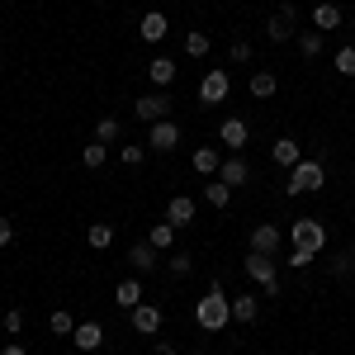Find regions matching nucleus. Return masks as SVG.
<instances>
[{
    "instance_id": "f257e3e1",
    "label": "nucleus",
    "mask_w": 355,
    "mask_h": 355,
    "mask_svg": "<svg viewBox=\"0 0 355 355\" xmlns=\"http://www.w3.org/2000/svg\"><path fill=\"white\" fill-rule=\"evenodd\" d=\"M194 322L204 331H223L227 322H232V299L223 294V284H209V294L194 303Z\"/></svg>"
},
{
    "instance_id": "f03ea898",
    "label": "nucleus",
    "mask_w": 355,
    "mask_h": 355,
    "mask_svg": "<svg viewBox=\"0 0 355 355\" xmlns=\"http://www.w3.org/2000/svg\"><path fill=\"white\" fill-rule=\"evenodd\" d=\"M322 185H327V171H322V162L303 157V162L289 171V180H284V194H308V190H322Z\"/></svg>"
},
{
    "instance_id": "7ed1b4c3",
    "label": "nucleus",
    "mask_w": 355,
    "mask_h": 355,
    "mask_svg": "<svg viewBox=\"0 0 355 355\" xmlns=\"http://www.w3.org/2000/svg\"><path fill=\"white\" fill-rule=\"evenodd\" d=\"M242 270L251 275V279H256L266 294H275V299H279V270H275V256H261V251H251V256L242 261Z\"/></svg>"
},
{
    "instance_id": "20e7f679",
    "label": "nucleus",
    "mask_w": 355,
    "mask_h": 355,
    "mask_svg": "<svg viewBox=\"0 0 355 355\" xmlns=\"http://www.w3.org/2000/svg\"><path fill=\"white\" fill-rule=\"evenodd\" d=\"M289 242L294 246H303V251H327V227L318 218H294V227H289Z\"/></svg>"
},
{
    "instance_id": "39448f33",
    "label": "nucleus",
    "mask_w": 355,
    "mask_h": 355,
    "mask_svg": "<svg viewBox=\"0 0 355 355\" xmlns=\"http://www.w3.org/2000/svg\"><path fill=\"white\" fill-rule=\"evenodd\" d=\"M180 147V123L175 119H162V123H147V152H175Z\"/></svg>"
},
{
    "instance_id": "423d86ee",
    "label": "nucleus",
    "mask_w": 355,
    "mask_h": 355,
    "mask_svg": "<svg viewBox=\"0 0 355 355\" xmlns=\"http://www.w3.org/2000/svg\"><path fill=\"white\" fill-rule=\"evenodd\" d=\"M294 24H299V5H294V0H284V5H279V10L270 15V24H266L270 43H284V38H294Z\"/></svg>"
},
{
    "instance_id": "0eeeda50",
    "label": "nucleus",
    "mask_w": 355,
    "mask_h": 355,
    "mask_svg": "<svg viewBox=\"0 0 355 355\" xmlns=\"http://www.w3.org/2000/svg\"><path fill=\"white\" fill-rule=\"evenodd\" d=\"M133 114L142 123H162V119H171V95L166 90H152V95H142L133 105Z\"/></svg>"
},
{
    "instance_id": "6e6552de",
    "label": "nucleus",
    "mask_w": 355,
    "mask_h": 355,
    "mask_svg": "<svg viewBox=\"0 0 355 355\" xmlns=\"http://www.w3.org/2000/svg\"><path fill=\"white\" fill-rule=\"evenodd\" d=\"M227 90H232V81H227V71H223V67L204 71V81H199V100H204V105H223V100H227Z\"/></svg>"
},
{
    "instance_id": "1a4fd4ad",
    "label": "nucleus",
    "mask_w": 355,
    "mask_h": 355,
    "mask_svg": "<svg viewBox=\"0 0 355 355\" xmlns=\"http://www.w3.org/2000/svg\"><path fill=\"white\" fill-rule=\"evenodd\" d=\"M128 322H133V331H142V336H157V331H162V308L142 299L133 313H128Z\"/></svg>"
},
{
    "instance_id": "9d476101",
    "label": "nucleus",
    "mask_w": 355,
    "mask_h": 355,
    "mask_svg": "<svg viewBox=\"0 0 355 355\" xmlns=\"http://www.w3.org/2000/svg\"><path fill=\"white\" fill-rule=\"evenodd\" d=\"M142 294H147V289H142V275H128V279L114 284V303H119L123 313H133L137 303H142Z\"/></svg>"
},
{
    "instance_id": "9b49d317",
    "label": "nucleus",
    "mask_w": 355,
    "mask_h": 355,
    "mask_svg": "<svg viewBox=\"0 0 355 355\" xmlns=\"http://www.w3.org/2000/svg\"><path fill=\"white\" fill-rule=\"evenodd\" d=\"M194 214H199V204H194L190 194H175V199L166 204V223H171V227H190Z\"/></svg>"
},
{
    "instance_id": "f8f14e48",
    "label": "nucleus",
    "mask_w": 355,
    "mask_h": 355,
    "mask_svg": "<svg viewBox=\"0 0 355 355\" xmlns=\"http://www.w3.org/2000/svg\"><path fill=\"white\" fill-rule=\"evenodd\" d=\"M71 346H76V351H100V346H105V327H100V322H76V331H71Z\"/></svg>"
},
{
    "instance_id": "ddd939ff",
    "label": "nucleus",
    "mask_w": 355,
    "mask_h": 355,
    "mask_svg": "<svg viewBox=\"0 0 355 355\" xmlns=\"http://www.w3.org/2000/svg\"><path fill=\"white\" fill-rule=\"evenodd\" d=\"M157 256H162V251H157L152 242H133L128 246V266H133V275H152L157 270Z\"/></svg>"
},
{
    "instance_id": "4468645a",
    "label": "nucleus",
    "mask_w": 355,
    "mask_h": 355,
    "mask_svg": "<svg viewBox=\"0 0 355 355\" xmlns=\"http://www.w3.org/2000/svg\"><path fill=\"white\" fill-rule=\"evenodd\" d=\"M246 137H251V128H246L242 119H223V123H218V142L227 147V152H242Z\"/></svg>"
},
{
    "instance_id": "2eb2a0df",
    "label": "nucleus",
    "mask_w": 355,
    "mask_h": 355,
    "mask_svg": "<svg viewBox=\"0 0 355 355\" xmlns=\"http://www.w3.org/2000/svg\"><path fill=\"white\" fill-rule=\"evenodd\" d=\"M137 33H142V43H166L171 24H166L162 10H147V15H142V24H137Z\"/></svg>"
},
{
    "instance_id": "dca6fc26",
    "label": "nucleus",
    "mask_w": 355,
    "mask_h": 355,
    "mask_svg": "<svg viewBox=\"0 0 355 355\" xmlns=\"http://www.w3.org/2000/svg\"><path fill=\"white\" fill-rule=\"evenodd\" d=\"M218 180H223V185H232V190L251 180V166L242 162V152H237V157H223V166H218Z\"/></svg>"
},
{
    "instance_id": "f3484780",
    "label": "nucleus",
    "mask_w": 355,
    "mask_h": 355,
    "mask_svg": "<svg viewBox=\"0 0 355 355\" xmlns=\"http://www.w3.org/2000/svg\"><path fill=\"white\" fill-rule=\"evenodd\" d=\"M279 242H284V232H279L275 223H261V227L251 232V251H261V256H275Z\"/></svg>"
},
{
    "instance_id": "a211bd4d",
    "label": "nucleus",
    "mask_w": 355,
    "mask_h": 355,
    "mask_svg": "<svg viewBox=\"0 0 355 355\" xmlns=\"http://www.w3.org/2000/svg\"><path fill=\"white\" fill-rule=\"evenodd\" d=\"M256 318H261V299H256V294H237V299H232V322H237V327H251Z\"/></svg>"
},
{
    "instance_id": "6ab92c4d",
    "label": "nucleus",
    "mask_w": 355,
    "mask_h": 355,
    "mask_svg": "<svg viewBox=\"0 0 355 355\" xmlns=\"http://www.w3.org/2000/svg\"><path fill=\"white\" fill-rule=\"evenodd\" d=\"M190 166H194V171H199V175H204V180H209V175H218V166H223L218 147H209V142H204V147H194Z\"/></svg>"
},
{
    "instance_id": "aec40b11",
    "label": "nucleus",
    "mask_w": 355,
    "mask_h": 355,
    "mask_svg": "<svg viewBox=\"0 0 355 355\" xmlns=\"http://www.w3.org/2000/svg\"><path fill=\"white\" fill-rule=\"evenodd\" d=\"M175 71H180V67H175L171 57H152V62H147V76H152V85H157V90H171Z\"/></svg>"
},
{
    "instance_id": "412c9836",
    "label": "nucleus",
    "mask_w": 355,
    "mask_h": 355,
    "mask_svg": "<svg viewBox=\"0 0 355 355\" xmlns=\"http://www.w3.org/2000/svg\"><path fill=\"white\" fill-rule=\"evenodd\" d=\"M270 157H275V166H284V171H294V166L303 162V152H299V142H294V137H279V142L270 147Z\"/></svg>"
},
{
    "instance_id": "4be33fe9",
    "label": "nucleus",
    "mask_w": 355,
    "mask_h": 355,
    "mask_svg": "<svg viewBox=\"0 0 355 355\" xmlns=\"http://www.w3.org/2000/svg\"><path fill=\"white\" fill-rule=\"evenodd\" d=\"M336 24H341V5L322 0V5L313 10V28H318V33H327V28H336Z\"/></svg>"
},
{
    "instance_id": "5701e85b",
    "label": "nucleus",
    "mask_w": 355,
    "mask_h": 355,
    "mask_svg": "<svg viewBox=\"0 0 355 355\" xmlns=\"http://www.w3.org/2000/svg\"><path fill=\"white\" fill-rule=\"evenodd\" d=\"M227 199H232V185H223L218 175L204 180V204H209V209H227Z\"/></svg>"
},
{
    "instance_id": "b1692460",
    "label": "nucleus",
    "mask_w": 355,
    "mask_h": 355,
    "mask_svg": "<svg viewBox=\"0 0 355 355\" xmlns=\"http://www.w3.org/2000/svg\"><path fill=\"white\" fill-rule=\"evenodd\" d=\"M175 232H180V227H171V223H152V227H147V242L157 246V251H171V246H175Z\"/></svg>"
},
{
    "instance_id": "393cba45",
    "label": "nucleus",
    "mask_w": 355,
    "mask_h": 355,
    "mask_svg": "<svg viewBox=\"0 0 355 355\" xmlns=\"http://www.w3.org/2000/svg\"><path fill=\"white\" fill-rule=\"evenodd\" d=\"M105 162H110V147H105V142H85L81 147V166L85 171H100Z\"/></svg>"
},
{
    "instance_id": "a878e982",
    "label": "nucleus",
    "mask_w": 355,
    "mask_h": 355,
    "mask_svg": "<svg viewBox=\"0 0 355 355\" xmlns=\"http://www.w3.org/2000/svg\"><path fill=\"white\" fill-rule=\"evenodd\" d=\"M119 137H123V123H119L114 114H105V119L95 123V142H105V147H110V142H119Z\"/></svg>"
},
{
    "instance_id": "bb28decb",
    "label": "nucleus",
    "mask_w": 355,
    "mask_h": 355,
    "mask_svg": "<svg viewBox=\"0 0 355 355\" xmlns=\"http://www.w3.org/2000/svg\"><path fill=\"white\" fill-rule=\"evenodd\" d=\"M322 43H327V38H322L318 28H303L299 33V57H322Z\"/></svg>"
},
{
    "instance_id": "cd10ccee",
    "label": "nucleus",
    "mask_w": 355,
    "mask_h": 355,
    "mask_svg": "<svg viewBox=\"0 0 355 355\" xmlns=\"http://www.w3.org/2000/svg\"><path fill=\"white\" fill-rule=\"evenodd\" d=\"M275 90H279L275 71H256V76H251V95H256V100H270Z\"/></svg>"
},
{
    "instance_id": "c85d7f7f",
    "label": "nucleus",
    "mask_w": 355,
    "mask_h": 355,
    "mask_svg": "<svg viewBox=\"0 0 355 355\" xmlns=\"http://www.w3.org/2000/svg\"><path fill=\"white\" fill-rule=\"evenodd\" d=\"M48 331H53V336H71V331H76V318H71L67 308H53V318H48Z\"/></svg>"
},
{
    "instance_id": "c756f323",
    "label": "nucleus",
    "mask_w": 355,
    "mask_h": 355,
    "mask_svg": "<svg viewBox=\"0 0 355 355\" xmlns=\"http://www.w3.org/2000/svg\"><path fill=\"white\" fill-rule=\"evenodd\" d=\"M166 270L175 275V279H185V275L194 270V256L190 251H171V256H166Z\"/></svg>"
},
{
    "instance_id": "7c9ffc66",
    "label": "nucleus",
    "mask_w": 355,
    "mask_h": 355,
    "mask_svg": "<svg viewBox=\"0 0 355 355\" xmlns=\"http://www.w3.org/2000/svg\"><path fill=\"white\" fill-rule=\"evenodd\" d=\"M209 48H214V43H209L204 28H190V33H185V53L190 57H209Z\"/></svg>"
},
{
    "instance_id": "2f4dec72",
    "label": "nucleus",
    "mask_w": 355,
    "mask_h": 355,
    "mask_svg": "<svg viewBox=\"0 0 355 355\" xmlns=\"http://www.w3.org/2000/svg\"><path fill=\"white\" fill-rule=\"evenodd\" d=\"M119 162L128 166V171H137V166L147 162V147H142V142H123V152H119Z\"/></svg>"
},
{
    "instance_id": "473e14b6",
    "label": "nucleus",
    "mask_w": 355,
    "mask_h": 355,
    "mask_svg": "<svg viewBox=\"0 0 355 355\" xmlns=\"http://www.w3.org/2000/svg\"><path fill=\"white\" fill-rule=\"evenodd\" d=\"M110 242H114V227H110V223H90V246H95V251H105Z\"/></svg>"
},
{
    "instance_id": "72a5a7b5",
    "label": "nucleus",
    "mask_w": 355,
    "mask_h": 355,
    "mask_svg": "<svg viewBox=\"0 0 355 355\" xmlns=\"http://www.w3.org/2000/svg\"><path fill=\"white\" fill-rule=\"evenodd\" d=\"M336 71H341V76H355V48H341V53H336Z\"/></svg>"
},
{
    "instance_id": "f704fd0d",
    "label": "nucleus",
    "mask_w": 355,
    "mask_h": 355,
    "mask_svg": "<svg viewBox=\"0 0 355 355\" xmlns=\"http://www.w3.org/2000/svg\"><path fill=\"white\" fill-rule=\"evenodd\" d=\"M313 261H318V251H303V246H294V251H289V266H294V270L313 266Z\"/></svg>"
},
{
    "instance_id": "c9c22d12",
    "label": "nucleus",
    "mask_w": 355,
    "mask_h": 355,
    "mask_svg": "<svg viewBox=\"0 0 355 355\" xmlns=\"http://www.w3.org/2000/svg\"><path fill=\"white\" fill-rule=\"evenodd\" d=\"M227 57H232V62H251V43H246V38H237V43L227 48Z\"/></svg>"
},
{
    "instance_id": "e433bc0d",
    "label": "nucleus",
    "mask_w": 355,
    "mask_h": 355,
    "mask_svg": "<svg viewBox=\"0 0 355 355\" xmlns=\"http://www.w3.org/2000/svg\"><path fill=\"white\" fill-rule=\"evenodd\" d=\"M355 270V261H351V251H346V256H336V261H331V275H341V279H346V275Z\"/></svg>"
},
{
    "instance_id": "4c0bfd02",
    "label": "nucleus",
    "mask_w": 355,
    "mask_h": 355,
    "mask_svg": "<svg viewBox=\"0 0 355 355\" xmlns=\"http://www.w3.org/2000/svg\"><path fill=\"white\" fill-rule=\"evenodd\" d=\"M24 327V313H19V308H10V313H5V331H19Z\"/></svg>"
},
{
    "instance_id": "58836bf2",
    "label": "nucleus",
    "mask_w": 355,
    "mask_h": 355,
    "mask_svg": "<svg viewBox=\"0 0 355 355\" xmlns=\"http://www.w3.org/2000/svg\"><path fill=\"white\" fill-rule=\"evenodd\" d=\"M10 242H15V223L0 218V246H10Z\"/></svg>"
},
{
    "instance_id": "ea45409f",
    "label": "nucleus",
    "mask_w": 355,
    "mask_h": 355,
    "mask_svg": "<svg viewBox=\"0 0 355 355\" xmlns=\"http://www.w3.org/2000/svg\"><path fill=\"white\" fill-rule=\"evenodd\" d=\"M152 355H180V351H175L171 341H157V346H152Z\"/></svg>"
},
{
    "instance_id": "a19ab883",
    "label": "nucleus",
    "mask_w": 355,
    "mask_h": 355,
    "mask_svg": "<svg viewBox=\"0 0 355 355\" xmlns=\"http://www.w3.org/2000/svg\"><path fill=\"white\" fill-rule=\"evenodd\" d=\"M0 355H28V351L19 346V341H10V346H0Z\"/></svg>"
},
{
    "instance_id": "79ce46f5",
    "label": "nucleus",
    "mask_w": 355,
    "mask_h": 355,
    "mask_svg": "<svg viewBox=\"0 0 355 355\" xmlns=\"http://www.w3.org/2000/svg\"><path fill=\"white\" fill-rule=\"evenodd\" d=\"M351 261H355V246H351Z\"/></svg>"
},
{
    "instance_id": "37998d69",
    "label": "nucleus",
    "mask_w": 355,
    "mask_h": 355,
    "mask_svg": "<svg viewBox=\"0 0 355 355\" xmlns=\"http://www.w3.org/2000/svg\"><path fill=\"white\" fill-rule=\"evenodd\" d=\"M194 355H204V351H194Z\"/></svg>"
}]
</instances>
